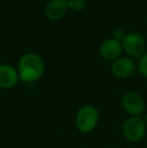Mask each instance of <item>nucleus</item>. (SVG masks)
<instances>
[{"label": "nucleus", "instance_id": "obj_6", "mask_svg": "<svg viewBox=\"0 0 147 148\" xmlns=\"http://www.w3.org/2000/svg\"><path fill=\"white\" fill-rule=\"evenodd\" d=\"M135 71V64L133 60L127 57L118 58L114 60L111 66V72L113 76L119 79H126L132 76V74Z\"/></svg>", "mask_w": 147, "mask_h": 148}, {"label": "nucleus", "instance_id": "obj_10", "mask_svg": "<svg viewBox=\"0 0 147 148\" xmlns=\"http://www.w3.org/2000/svg\"><path fill=\"white\" fill-rule=\"evenodd\" d=\"M87 5L86 0H69V7L76 11H81Z\"/></svg>", "mask_w": 147, "mask_h": 148}, {"label": "nucleus", "instance_id": "obj_5", "mask_svg": "<svg viewBox=\"0 0 147 148\" xmlns=\"http://www.w3.org/2000/svg\"><path fill=\"white\" fill-rule=\"evenodd\" d=\"M122 47L129 56L138 58L144 55L146 49V42L143 36L137 32H130L122 39Z\"/></svg>", "mask_w": 147, "mask_h": 148}, {"label": "nucleus", "instance_id": "obj_3", "mask_svg": "<svg viewBox=\"0 0 147 148\" xmlns=\"http://www.w3.org/2000/svg\"><path fill=\"white\" fill-rule=\"evenodd\" d=\"M146 125L140 116H130L122 126V133L129 142L136 143L141 141L146 135Z\"/></svg>", "mask_w": 147, "mask_h": 148}, {"label": "nucleus", "instance_id": "obj_1", "mask_svg": "<svg viewBox=\"0 0 147 148\" xmlns=\"http://www.w3.org/2000/svg\"><path fill=\"white\" fill-rule=\"evenodd\" d=\"M44 72V62L36 53H25L19 59L17 73L19 81L30 84L38 81Z\"/></svg>", "mask_w": 147, "mask_h": 148}, {"label": "nucleus", "instance_id": "obj_2", "mask_svg": "<svg viewBox=\"0 0 147 148\" xmlns=\"http://www.w3.org/2000/svg\"><path fill=\"white\" fill-rule=\"evenodd\" d=\"M100 118L99 110L94 105L87 104L78 110L76 114V127L81 133H90L97 127Z\"/></svg>", "mask_w": 147, "mask_h": 148}, {"label": "nucleus", "instance_id": "obj_13", "mask_svg": "<svg viewBox=\"0 0 147 148\" xmlns=\"http://www.w3.org/2000/svg\"><path fill=\"white\" fill-rule=\"evenodd\" d=\"M142 119H143L144 124H145V125H146V127H147V111H146V112H144L143 116H142Z\"/></svg>", "mask_w": 147, "mask_h": 148}, {"label": "nucleus", "instance_id": "obj_8", "mask_svg": "<svg viewBox=\"0 0 147 148\" xmlns=\"http://www.w3.org/2000/svg\"><path fill=\"white\" fill-rule=\"evenodd\" d=\"M122 42L115 38H109L105 40L100 47V55L108 60H115L119 58L122 51Z\"/></svg>", "mask_w": 147, "mask_h": 148}, {"label": "nucleus", "instance_id": "obj_9", "mask_svg": "<svg viewBox=\"0 0 147 148\" xmlns=\"http://www.w3.org/2000/svg\"><path fill=\"white\" fill-rule=\"evenodd\" d=\"M69 8V0H51L45 7V15L51 20L63 17Z\"/></svg>", "mask_w": 147, "mask_h": 148}, {"label": "nucleus", "instance_id": "obj_14", "mask_svg": "<svg viewBox=\"0 0 147 148\" xmlns=\"http://www.w3.org/2000/svg\"><path fill=\"white\" fill-rule=\"evenodd\" d=\"M146 143H147V138H146Z\"/></svg>", "mask_w": 147, "mask_h": 148}, {"label": "nucleus", "instance_id": "obj_4", "mask_svg": "<svg viewBox=\"0 0 147 148\" xmlns=\"http://www.w3.org/2000/svg\"><path fill=\"white\" fill-rule=\"evenodd\" d=\"M121 105L124 111L130 116H139L146 110L145 99L141 94L135 91H129L123 95Z\"/></svg>", "mask_w": 147, "mask_h": 148}, {"label": "nucleus", "instance_id": "obj_7", "mask_svg": "<svg viewBox=\"0 0 147 148\" xmlns=\"http://www.w3.org/2000/svg\"><path fill=\"white\" fill-rule=\"evenodd\" d=\"M19 82L17 70L9 64H0V88L12 89Z\"/></svg>", "mask_w": 147, "mask_h": 148}, {"label": "nucleus", "instance_id": "obj_12", "mask_svg": "<svg viewBox=\"0 0 147 148\" xmlns=\"http://www.w3.org/2000/svg\"><path fill=\"white\" fill-rule=\"evenodd\" d=\"M124 36H125V35H124V33H123V30L116 29L115 31H114V38L115 39H118V40H119L120 38L123 39Z\"/></svg>", "mask_w": 147, "mask_h": 148}, {"label": "nucleus", "instance_id": "obj_11", "mask_svg": "<svg viewBox=\"0 0 147 148\" xmlns=\"http://www.w3.org/2000/svg\"><path fill=\"white\" fill-rule=\"evenodd\" d=\"M138 69H139V72H140V74H141V76L143 77V78L147 79V53H144L141 59H140L139 64H138Z\"/></svg>", "mask_w": 147, "mask_h": 148}]
</instances>
